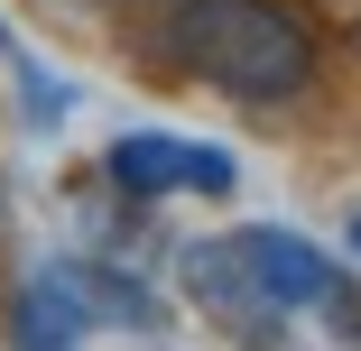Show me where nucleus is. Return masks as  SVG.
<instances>
[{
    "label": "nucleus",
    "mask_w": 361,
    "mask_h": 351,
    "mask_svg": "<svg viewBox=\"0 0 361 351\" xmlns=\"http://www.w3.org/2000/svg\"><path fill=\"white\" fill-rule=\"evenodd\" d=\"M47 277L84 305V324H130V333H149V324H158L149 287H139V277H121V268H84V259H75V268H47Z\"/></svg>",
    "instance_id": "obj_4"
},
{
    "label": "nucleus",
    "mask_w": 361,
    "mask_h": 351,
    "mask_svg": "<svg viewBox=\"0 0 361 351\" xmlns=\"http://www.w3.org/2000/svg\"><path fill=\"white\" fill-rule=\"evenodd\" d=\"M324 305H334V333H343V342H361V296H352V287H334Z\"/></svg>",
    "instance_id": "obj_6"
},
{
    "label": "nucleus",
    "mask_w": 361,
    "mask_h": 351,
    "mask_svg": "<svg viewBox=\"0 0 361 351\" xmlns=\"http://www.w3.org/2000/svg\"><path fill=\"white\" fill-rule=\"evenodd\" d=\"M352 259H361V213H352Z\"/></svg>",
    "instance_id": "obj_7"
},
{
    "label": "nucleus",
    "mask_w": 361,
    "mask_h": 351,
    "mask_svg": "<svg viewBox=\"0 0 361 351\" xmlns=\"http://www.w3.org/2000/svg\"><path fill=\"white\" fill-rule=\"evenodd\" d=\"M102 167L121 194H232L241 185L223 139H176V129H121Z\"/></svg>",
    "instance_id": "obj_3"
},
{
    "label": "nucleus",
    "mask_w": 361,
    "mask_h": 351,
    "mask_svg": "<svg viewBox=\"0 0 361 351\" xmlns=\"http://www.w3.org/2000/svg\"><path fill=\"white\" fill-rule=\"evenodd\" d=\"M167 46L232 102H297L315 84V28L287 0H167Z\"/></svg>",
    "instance_id": "obj_1"
},
{
    "label": "nucleus",
    "mask_w": 361,
    "mask_h": 351,
    "mask_svg": "<svg viewBox=\"0 0 361 351\" xmlns=\"http://www.w3.org/2000/svg\"><path fill=\"white\" fill-rule=\"evenodd\" d=\"M10 333H19V351H84V305L56 287V277H37V287L19 296V314H10Z\"/></svg>",
    "instance_id": "obj_5"
},
{
    "label": "nucleus",
    "mask_w": 361,
    "mask_h": 351,
    "mask_svg": "<svg viewBox=\"0 0 361 351\" xmlns=\"http://www.w3.org/2000/svg\"><path fill=\"white\" fill-rule=\"evenodd\" d=\"M334 287H343V268L297 231H223V241L185 250V296L204 314H223V324L297 314V305H324Z\"/></svg>",
    "instance_id": "obj_2"
}]
</instances>
